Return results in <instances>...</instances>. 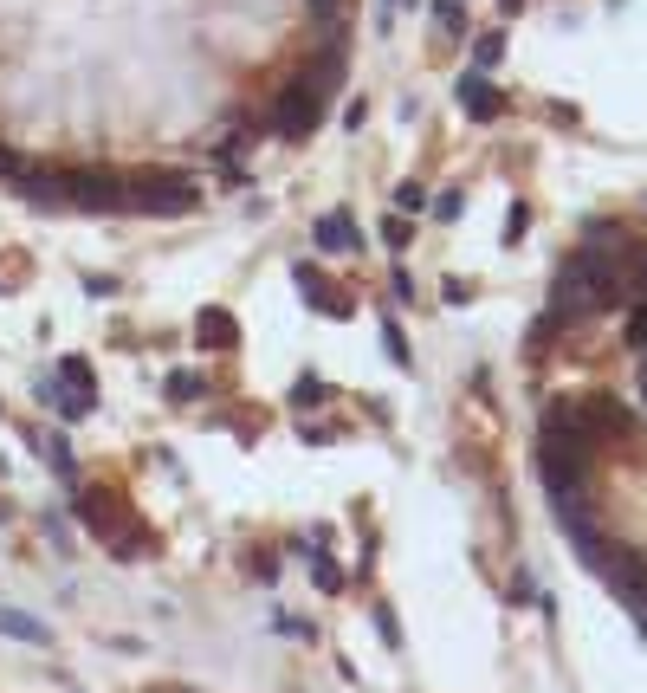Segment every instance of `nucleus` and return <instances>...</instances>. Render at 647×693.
<instances>
[{"label":"nucleus","mask_w":647,"mask_h":693,"mask_svg":"<svg viewBox=\"0 0 647 693\" xmlns=\"http://www.w3.org/2000/svg\"><path fill=\"white\" fill-rule=\"evenodd\" d=\"M78 519L91 525V532L110 545V557H123V564H143L149 557V532L123 512V499H104V493H85L78 499Z\"/></svg>","instance_id":"f257e3e1"},{"label":"nucleus","mask_w":647,"mask_h":693,"mask_svg":"<svg viewBox=\"0 0 647 693\" xmlns=\"http://www.w3.org/2000/svg\"><path fill=\"white\" fill-rule=\"evenodd\" d=\"M382 240H389V247H395V253H402V247H408V240H415V227H408V221H402V214H389V221H382Z\"/></svg>","instance_id":"a211bd4d"},{"label":"nucleus","mask_w":647,"mask_h":693,"mask_svg":"<svg viewBox=\"0 0 647 693\" xmlns=\"http://www.w3.org/2000/svg\"><path fill=\"white\" fill-rule=\"evenodd\" d=\"M318 117H324V91L311 85V78H298V85H285L279 104L266 111V130H279V137H305Z\"/></svg>","instance_id":"f03ea898"},{"label":"nucleus","mask_w":647,"mask_h":693,"mask_svg":"<svg viewBox=\"0 0 647 693\" xmlns=\"http://www.w3.org/2000/svg\"><path fill=\"white\" fill-rule=\"evenodd\" d=\"M382 344H389L395 370H408V363H415V350H408V337H402V324H395V318H382Z\"/></svg>","instance_id":"9b49d317"},{"label":"nucleus","mask_w":647,"mask_h":693,"mask_svg":"<svg viewBox=\"0 0 647 693\" xmlns=\"http://www.w3.org/2000/svg\"><path fill=\"white\" fill-rule=\"evenodd\" d=\"M26 175H33V162L13 156V149H0V182H26Z\"/></svg>","instance_id":"f3484780"},{"label":"nucleus","mask_w":647,"mask_h":693,"mask_svg":"<svg viewBox=\"0 0 647 693\" xmlns=\"http://www.w3.org/2000/svg\"><path fill=\"white\" fill-rule=\"evenodd\" d=\"M434 214H440V221H453V214H460V188H447V195L434 201Z\"/></svg>","instance_id":"412c9836"},{"label":"nucleus","mask_w":647,"mask_h":693,"mask_svg":"<svg viewBox=\"0 0 647 693\" xmlns=\"http://www.w3.org/2000/svg\"><path fill=\"white\" fill-rule=\"evenodd\" d=\"M635 383H641V402H647V350H641V370H635Z\"/></svg>","instance_id":"5701e85b"},{"label":"nucleus","mask_w":647,"mask_h":693,"mask_svg":"<svg viewBox=\"0 0 647 693\" xmlns=\"http://www.w3.org/2000/svg\"><path fill=\"white\" fill-rule=\"evenodd\" d=\"M311 577H318V590H330V596L343 590V570L330 564V557H311Z\"/></svg>","instance_id":"dca6fc26"},{"label":"nucleus","mask_w":647,"mask_h":693,"mask_svg":"<svg viewBox=\"0 0 647 693\" xmlns=\"http://www.w3.org/2000/svg\"><path fill=\"white\" fill-rule=\"evenodd\" d=\"M499 52H505V33H479V46H473V65L486 72V65H499Z\"/></svg>","instance_id":"ddd939ff"},{"label":"nucleus","mask_w":647,"mask_h":693,"mask_svg":"<svg viewBox=\"0 0 647 693\" xmlns=\"http://www.w3.org/2000/svg\"><path fill=\"white\" fill-rule=\"evenodd\" d=\"M434 20H440V26H447V33H466V13H460V7H453V0H440V7H434Z\"/></svg>","instance_id":"aec40b11"},{"label":"nucleus","mask_w":647,"mask_h":693,"mask_svg":"<svg viewBox=\"0 0 647 693\" xmlns=\"http://www.w3.org/2000/svg\"><path fill=\"white\" fill-rule=\"evenodd\" d=\"M395 208H402V214H421V208H428V188H421V182H402V188H395Z\"/></svg>","instance_id":"4468645a"},{"label":"nucleus","mask_w":647,"mask_h":693,"mask_svg":"<svg viewBox=\"0 0 647 693\" xmlns=\"http://www.w3.org/2000/svg\"><path fill=\"white\" fill-rule=\"evenodd\" d=\"M376 629H382V642H389V648L402 642V629H395V616H389V609H376Z\"/></svg>","instance_id":"4be33fe9"},{"label":"nucleus","mask_w":647,"mask_h":693,"mask_svg":"<svg viewBox=\"0 0 647 693\" xmlns=\"http://www.w3.org/2000/svg\"><path fill=\"white\" fill-rule=\"evenodd\" d=\"M0 635H13V642H33V648H52V629L39 616H26V609H0Z\"/></svg>","instance_id":"0eeeda50"},{"label":"nucleus","mask_w":647,"mask_h":693,"mask_svg":"<svg viewBox=\"0 0 647 693\" xmlns=\"http://www.w3.org/2000/svg\"><path fill=\"white\" fill-rule=\"evenodd\" d=\"M460 111L473 117V124H492V117L505 111V98H499V85H492L486 72H466L460 78Z\"/></svg>","instance_id":"39448f33"},{"label":"nucleus","mask_w":647,"mask_h":693,"mask_svg":"<svg viewBox=\"0 0 647 693\" xmlns=\"http://www.w3.org/2000/svg\"><path fill=\"white\" fill-rule=\"evenodd\" d=\"M39 396H46V409H59L65 421H85L91 415V402H78L72 389H59V383H39Z\"/></svg>","instance_id":"9d476101"},{"label":"nucleus","mask_w":647,"mask_h":693,"mask_svg":"<svg viewBox=\"0 0 647 693\" xmlns=\"http://www.w3.org/2000/svg\"><path fill=\"white\" fill-rule=\"evenodd\" d=\"M292 279H298V292H305V305H324L330 318H350V311H356V305H350V292H337V285H330L311 260H298V266H292Z\"/></svg>","instance_id":"20e7f679"},{"label":"nucleus","mask_w":647,"mask_h":693,"mask_svg":"<svg viewBox=\"0 0 647 693\" xmlns=\"http://www.w3.org/2000/svg\"><path fill=\"white\" fill-rule=\"evenodd\" d=\"M195 337H201L208 350H233V344H240V331H233L227 311H201V318H195Z\"/></svg>","instance_id":"6e6552de"},{"label":"nucleus","mask_w":647,"mask_h":693,"mask_svg":"<svg viewBox=\"0 0 647 693\" xmlns=\"http://www.w3.org/2000/svg\"><path fill=\"white\" fill-rule=\"evenodd\" d=\"M46 460H52V473H59V480H72V473H78V460H72V447H65V441H59V434H52V441H46Z\"/></svg>","instance_id":"f8f14e48"},{"label":"nucleus","mask_w":647,"mask_h":693,"mask_svg":"<svg viewBox=\"0 0 647 693\" xmlns=\"http://www.w3.org/2000/svg\"><path fill=\"white\" fill-rule=\"evenodd\" d=\"M201 389H208V383H201L195 370H175V376H169V396H182V402H195Z\"/></svg>","instance_id":"2eb2a0df"},{"label":"nucleus","mask_w":647,"mask_h":693,"mask_svg":"<svg viewBox=\"0 0 647 693\" xmlns=\"http://www.w3.org/2000/svg\"><path fill=\"white\" fill-rule=\"evenodd\" d=\"M195 208H201V195L182 175H143L130 195V214H195Z\"/></svg>","instance_id":"7ed1b4c3"},{"label":"nucleus","mask_w":647,"mask_h":693,"mask_svg":"<svg viewBox=\"0 0 647 693\" xmlns=\"http://www.w3.org/2000/svg\"><path fill=\"white\" fill-rule=\"evenodd\" d=\"M59 383L72 389L78 402H98V376H91V363H85V357H59Z\"/></svg>","instance_id":"1a4fd4ad"},{"label":"nucleus","mask_w":647,"mask_h":693,"mask_svg":"<svg viewBox=\"0 0 647 693\" xmlns=\"http://www.w3.org/2000/svg\"><path fill=\"white\" fill-rule=\"evenodd\" d=\"M525 227H531V208H525V201H512V214H505V247H512Z\"/></svg>","instance_id":"6ab92c4d"},{"label":"nucleus","mask_w":647,"mask_h":693,"mask_svg":"<svg viewBox=\"0 0 647 693\" xmlns=\"http://www.w3.org/2000/svg\"><path fill=\"white\" fill-rule=\"evenodd\" d=\"M311 240H318V253H363V240H356V221L343 208L318 214V227H311Z\"/></svg>","instance_id":"423d86ee"}]
</instances>
